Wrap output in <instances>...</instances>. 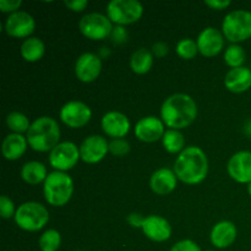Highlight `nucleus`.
<instances>
[{
	"label": "nucleus",
	"mask_w": 251,
	"mask_h": 251,
	"mask_svg": "<svg viewBox=\"0 0 251 251\" xmlns=\"http://www.w3.org/2000/svg\"><path fill=\"white\" fill-rule=\"evenodd\" d=\"M198 104L186 93H174L164 100L161 107V119L168 129L183 130L198 118Z\"/></svg>",
	"instance_id": "1"
},
{
	"label": "nucleus",
	"mask_w": 251,
	"mask_h": 251,
	"mask_svg": "<svg viewBox=\"0 0 251 251\" xmlns=\"http://www.w3.org/2000/svg\"><path fill=\"white\" fill-rule=\"evenodd\" d=\"M208 158L205 151L198 146L185 147L174 162L173 171L178 180L186 185L202 183L208 174Z\"/></svg>",
	"instance_id": "2"
},
{
	"label": "nucleus",
	"mask_w": 251,
	"mask_h": 251,
	"mask_svg": "<svg viewBox=\"0 0 251 251\" xmlns=\"http://www.w3.org/2000/svg\"><path fill=\"white\" fill-rule=\"evenodd\" d=\"M60 127L58 122L51 117H39L32 122L27 131L26 139L28 146L33 151L46 153L50 152L58 144H60Z\"/></svg>",
	"instance_id": "3"
},
{
	"label": "nucleus",
	"mask_w": 251,
	"mask_h": 251,
	"mask_svg": "<svg viewBox=\"0 0 251 251\" xmlns=\"http://www.w3.org/2000/svg\"><path fill=\"white\" fill-rule=\"evenodd\" d=\"M74 180L68 173L53 171L43 183V195L47 203L53 207H63L71 200Z\"/></svg>",
	"instance_id": "4"
},
{
	"label": "nucleus",
	"mask_w": 251,
	"mask_h": 251,
	"mask_svg": "<svg viewBox=\"0 0 251 251\" xmlns=\"http://www.w3.org/2000/svg\"><path fill=\"white\" fill-rule=\"evenodd\" d=\"M49 211L36 201H27L17 207L14 221L20 229L34 233L43 229L49 222Z\"/></svg>",
	"instance_id": "5"
},
{
	"label": "nucleus",
	"mask_w": 251,
	"mask_h": 251,
	"mask_svg": "<svg viewBox=\"0 0 251 251\" xmlns=\"http://www.w3.org/2000/svg\"><path fill=\"white\" fill-rule=\"evenodd\" d=\"M222 33L232 44H239L251 38V11L233 10L222 22Z\"/></svg>",
	"instance_id": "6"
},
{
	"label": "nucleus",
	"mask_w": 251,
	"mask_h": 251,
	"mask_svg": "<svg viewBox=\"0 0 251 251\" xmlns=\"http://www.w3.org/2000/svg\"><path fill=\"white\" fill-rule=\"evenodd\" d=\"M107 16L115 26H129L144 16V5L137 0H112L107 5Z\"/></svg>",
	"instance_id": "7"
},
{
	"label": "nucleus",
	"mask_w": 251,
	"mask_h": 251,
	"mask_svg": "<svg viewBox=\"0 0 251 251\" xmlns=\"http://www.w3.org/2000/svg\"><path fill=\"white\" fill-rule=\"evenodd\" d=\"M113 24L107 15L100 12H90L81 17L78 22V29L81 34L91 41H103L110 37L113 31Z\"/></svg>",
	"instance_id": "8"
},
{
	"label": "nucleus",
	"mask_w": 251,
	"mask_h": 251,
	"mask_svg": "<svg viewBox=\"0 0 251 251\" xmlns=\"http://www.w3.org/2000/svg\"><path fill=\"white\" fill-rule=\"evenodd\" d=\"M80 159V147L71 141H63L49 152L48 161L54 171L66 173L76 167Z\"/></svg>",
	"instance_id": "9"
},
{
	"label": "nucleus",
	"mask_w": 251,
	"mask_h": 251,
	"mask_svg": "<svg viewBox=\"0 0 251 251\" xmlns=\"http://www.w3.org/2000/svg\"><path fill=\"white\" fill-rule=\"evenodd\" d=\"M59 118L60 122L70 129H81L91 122L92 110L85 102L69 100L60 108Z\"/></svg>",
	"instance_id": "10"
},
{
	"label": "nucleus",
	"mask_w": 251,
	"mask_h": 251,
	"mask_svg": "<svg viewBox=\"0 0 251 251\" xmlns=\"http://www.w3.org/2000/svg\"><path fill=\"white\" fill-rule=\"evenodd\" d=\"M36 29V20L26 11H17L5 20L4 31L11 38H29Z\"/></svg>",
	"instance_id": "11"
},
{
	"label": "nucleus",
	"mask_w": 251,
	"mask_h": 251,
	"mask_svg": "<svg viewBox=\"0 0 251 251\" xmlns=\"http://www.w3.org/2000/svg\"><path fill=\"white\" fill-rule=\"evenodd\" d=\"M109 152V142L100 135H90L80 145L81 161L87 164H97Z\"/></svg>",
	"instance_id": "12"
},
{
	"label": "nucleus",
	"mask_w": 251,
	"mask_h": 251,
	"mask_svg": "<svg viewBox=\"0 0 251 251\" xmlns=\"http://www.w3.org/2000/svg\"><path fill=\"white\" fill-rule=\"evenodd\" d=\"M102 59L95 53H83L77 58L75 63V76L83 83L95 82L102 73Z\"/></svg>",
	"instance_id": "13"
},
{
	"label": "nucleus",
	"mask_w": 251,
	"mask_h": 251,
	"mask_svg": "<svg viewBox=\"0 0 251 251\" xmlns=\"http://www.w3.org/2000/svg\"><path fill=\"white\" fill-rule=\"evenodd\" d=\"M164 132H166V125L162 119L154 115L141 118L134 126L135 136L137 137V140L146 144H153L162 140Z\"/></svg>",
	"instance_id": "14"
},
{
	"label": "nucleus",
	"mask_w": 251,
	"mask_h": 251,
	"mask_svg": "<svg viewBox=\"0 0 251 251\" xmlns=\"http://www.w3.org/2000/svg\"><path fill=\"white\" fill-rule=\"evenodd\" d=\"M225 39L222 31L215 27H206L199 33L196 39L199 53L205 58L218 55L225 48Z\"/></svg>",
	"instance_id": "15"
},
{
	"label": "nucleus",
	"mask_w": 251,
	"mask_h": 251,
	"mask_svg": "<svg viewBox=\"0 0 251 251\" xmlns=\"http://www.w3.org/2000/svg\"><path fill=\"white\" fill-rule=\"evenodd\" d=\"M100 126L107 136L114 139H124L131 129L130 120L124 113L118 110H110L102 117Z\"/></svg>",
	"instance_id": "16"
},
{
	"label": "nucleus",
	"mask_w": 251,
	"mask_h": 251,
	"mask_svg": "<svg viewBox=\"0 0 251 251\" xmlns=\"http://www.w3.org/2000/svg\"><path fill=\"white\" fill-rule=\"evenodd\" d=\"M142 233L147 239L154 243H164L171 239L172 226L164 217L158 215H150L145 218L141 228Z\"/></svg>",
	"instance_id": "17"
},
{
	"label": "nucleus",
	"mask_w": 251,
	"mask_h": 251,
	"mask_svg": "<svg viewBox=\"0 0 251 251\" xmlns=\"http://www.w3.org/2000/svg\"><path fill=\"white\" fill-rule=\"evenodd\" d=\"M230 178L239 184L251 183V152L239 151L233 154L227 164Z\"/></svg>",
	"instance_id": "18"
},
{
	"label": "nucleus",
	"mask_w": 251,
	"mask_h": 251,
	"mask_svg": "<svg viewBox=\"0 0 251 251\" xmlns=\"http://www.w3.org/2000/svg\"><path fill=\"white\" fill-rule=\"evenodd\" d=\"M238 237V229L230 221H221L211 229V244L217 249H226L234 244Z\"/></svg>",
	"instance_id": "19"
},
{
	"label": "nucleus",
	"mask_w": 251,
	"mask_h": 251,
	"mask_svg": "<svg viewBox=\"0 0 251 251\" xmlns=\"http://www.w3.org/2000/svg\"><path fill=\"white\" fill-rule=\"evenodd\" d=\"M178 178L173 169L159 168L152 173L150 178V188L157 195H169L176 190Z\"/></svg>",
	"instance_id": "20"
},
{
	"label": "nucleus",
	"mask_w": 251,
	"mask_h": 251,
	"mask_svg": "<svg viewBox=\"0 0 251 251\" xmlns=\"http://www.w3.org/2000/svg\"><path fill=\"white\" fill-rule=\"evenodd\" d=\"M225 86L229 92L239 95L251 88V70L247 66L230 69L225 77Z\"/></svg>",
	"instance_id": "21"
},
{
	"label": "nucleus",
	"mask_w": 251,
	"mask_h": 251,
	"mask_svg": "<svg viewBox=\"0 0 251 251\" xmlns=\"http://www.w3.org/2000/svg\"><path fill=\"white\" fill-rule=\"evenodd\" d=\"M27 147H28V142H27L26 136L11 132L2 140V156L6 161H17L26 153Z\"/></svg>",
	"instance_id": "22"
},
{
	"label": "nucleus",
	"mask_w": 251,
	"mask_h": 251,
	"mask_svg": "<svg viewBox=\"0 0 251 251\" xmlns=\"http://www.w3.org/2000/svg\"><path fill=\"white\" fill-rule=\"evenodd\" d=\"M48 174L47 167L38 161L26 162L20 171V176L28 185H38L44 183Z\"/></svg>",
	"instance_id": "23"
},
{
	"label": "nucleus",
	"mask_w": 251,
	"mask_h": 251,
	"mask_svg": "<svg viewBox=\"0 0 251 251\" xmlns=\"http://www.w3.org/2000/svg\"><path fill=\"white\" fill-rule=\"evenodd\" d=\"M20 53H21L22 59L27 63H37L44 56L46 44L38 37H29L22 42Z\"/></svg>",
	"instance_id": "24"
},
{
	"label": "nucleus",
	"mask_w": 251,
	"mask_h": 251,
	"mask_svg": "<svg viewBox=\"0 0 251 251\" xmlns=\"http://www.w3.org/2000/svg\"><path fill=\"white\" fill-rule=\"evenodd\" d=\"M154 56L146 48H139L130 56V69L136 75H146L153 66Z\"/></svg>",
	"instance_id": "25"
},
{
	"label": "nucleus",
	"mask_w": 251,
	"mask_h": 251,
	"mask_svg": "<svg viewBox=\"0 0 251 251\" xmlns=\"http://www.w3.org/2000/svg\"><path fill=\"white\" fill-rule=\"evenodd\" d=\"M163 149L171 154H179L185 150V137L179 130L167 129L162 137Z\"/></svg>",
	"instance_id": "26"
},
{
	"label": "nucleus",
	"mask_w": 251,
	"mask_h": 251,
	"mask_svg": "<svg viewBox=\"0 0 251 251\" xmlns=\"http://www.w3.org/2000/svg\"><path fill=\"white\" fill-rule=\"evenodd\" d=\"M5 124H6L7 129L14 132V134L24 135L25 132L27 134L32 123L29 122L28 117L24 113L11 112L5 118Z\"/></svg>",
	"instance_id": "27"
},
{
	"label": "nucleus",
	"mask_w": 251,
	"mask_h": 251,
	"mask_svg": "<svg viewBox=\"0 0 251 251\" xmlns=\"http://www.w3.org/2000/svg\"><path fill=\"white\" fill-rule=\"evenodd\" d=\"M223 59L230 69L242 68L247 60V53H245L244 48L239 44H230L229 47L226 48Z\"/></svg>",
	"instance_id": "28"
},
{
	"label": "nucleus",
	"mask_w": 251,
	"mask_h": 251,
	"mask_svg": "<svg viewBox=\"0 0 251 251\" xmlns=\"http://www.w3.org/2000/svg\"><path fill=\"white\" fill-rule=\"evenodd\" d=\"M61 245V235L56 229H47L38 240L41 251H58Z\"/></svg>",
	"instance_id": "29"
},
{
	"label": "nucleus",
	"mask_w": 251,
	"mask_h": 251,
	"mask_svg": "<svg viewBox=\"0 0 251 251\" xmlns=\"http://www.w3.org/2000/svg\"><path fill=\"white\" fill-rule=\"evenodd\" d=\"M176 53L184 60H191L199 54L198 43L193 38L180 39L176 46Z\"/></svg>",
	"instance_id": "30"
},
{
	"label": "nucleus",
	"mask_w": 251,
	"mask_h": 251,
	"mask_svg": "<svg viewBox=\"0 0 251 251\" xmlns=\"http://www.w3.org/2000/svg\"><path fill=\"white\" fill-rule=\"evenodd\" d=\"M130 144L125 139H114L109 141V153L115 157H124L130 152Z\"/></svg>",
	"instance_id": "31"
},
{
	"label": "nucleus",
	"mask_w": 251,
	"mask_h": 251,
	"mask_svg": "<svg viewBox=\"0 0 251 251\" xmlns=\"http://www.w3.org/2000/svg\"><path fill=\"white\" fill-rule=\"evenodd\" d=\"M16 210L15 203L9 196L1 195L0 196V216L2 220H11L16 215Z\"/></svg>",
	"instance_id": "32"
},
{
	"label": "nucleus",
	"mask_w": 251,
	"mask_h": 251,
	"mask_svg": "<svg viewBox=\"0 0 251 251\" xmlns=\"http://www.w3.org/2000/svg\"><path fill=\"white\" fill-rule=\"evenodd\" d=\"M169 251H202L199 247L198 243H195L191 239H183L179 240L178 243L173 245Z\"/></svg>",
	"instance_id": "33"
},
{
	"label": "nucleus",
	"mask_w": 251,
	"mask_h": 251,
	"mask_svg": "<svg viewBox=\"0 0 251 251\" xmlns=\"http://www.w3.org/2000/svg\"><path fill=\"white\" fill-rule=\"evenodd\" d=\"M22 6L21 0H0V11L4 14H14L20 11V7Z\"/></svg>",
	"instance_id": "34"
},
{
	"label": "nucleus",
	"mask_w": 251,
	"mask_h": 251,
	"mask_svg": "<svg viewBox=\"0 0 251 251\" xmlns=\"http://www.w3.org/2000/svg\"><path fill=\"white\" fill-rule=\"evenodd\" d=\"M110 38L115 44H123L127 41V32L125 27L123 26H114L113 27Z\"/></svg>",
	"instance_id": "35"
},
{
	"label": "nucleus",
	"mask_w": 251,
	"mask_h": 251,
	"mask_svg": "<svg viewBox=\"0 0 251 251\" xmlns=\"http://www.w3.org/2000/svg\"><path fill=\"white\" fill-rule=\"evenodd\" d=\"M66 9H69L73 12H82L88 6L87 0H71V1L64 2Z\"/></svg>",
	"instance_id": "36"
},
{
	"label": "nucleus",
	"mask_w": 251,
	"mask_h": 251,
	"mask_svg": "<svg viewBox=\"0 0 251 251\" xmlns=\"http://www.w3.org/2000/svg\"><path fill=\"white\" fill-rule=\"evenodd\" d=\"M151 51L152 54H153V56H156V58L158 59H162L169 53V47L168 44L164 43V42H157V43H154L153 46H152Z\"/></svg>",
	"instance_id": "37"
},
{
	"label": "nucleus",
	"mask_w": 251,
	"mask_h": 251,
	"mask_svg": "<svg viewBox=\"0 0 251 251\" xmlns=\"http://www.w3.org/2000/svg\"><path fill=\"white\" fill-rule=\"evenodd\" d=\"M145 218L141 213L137 212H131L127 215L126 217V222L131 226L132 228H142V225L145 222Z\"/></svg>",
	"instance_id": "38"
},
{
	"label": "nucleus",
	"mask_w": 251,
	"mask_h": 251,
	"mask_svg": "<svg viewBox=\"0 0 251 251\" xmlns=\"http://www.w3.org/2000/svg\"><path fill=\"white\" fill-rule=\"evenodd\" d=\"M205 5L210 9L221 11V10H226L227 7H229L232 5V1L230 0H207L205 1Z\"/></svg>",
	"instance_id": "39"
},
{
	"label": "nucleus",
	"mask_w": 251,
	"mask_h": 251,
	"mask_svg": "<svg viewBox=\"0 0 251 251\" xmlns=\"http://www.w3.org/2000/svg\"><path fill=\"white\" fill-rule=\"evenodd\" d=\"M248 193H249V195L251 196V183L248 184Z\"/></svg>",
	"instance_id": "40"
},
{
	"label": "nucleus",
	"mask_w": 251,
	"mask_h": 251,
	"mask_svg": "<svg viewBox=\"0 0 251 251\" xmlns=\"http://www.w3.org/2000/svg\"><path fill=\"white\" fill-rule=\"evenodd\" d=\"M206 251H216V250H206Z\"/></svg>",
	"instance_id": "41"
}]
</instances>
